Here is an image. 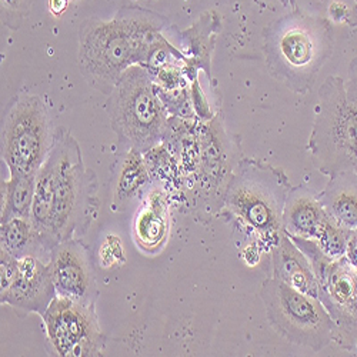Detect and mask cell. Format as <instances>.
I'll return each instance as SVG.
<instances>
[{
  "mask_svg": "<svg viewBox=\"0 0 357 357\" xmlns=\"http://www.w3.org/2000/svg\"><path fill=\"white\" fill-rule=\"evenodd\" d=\"M169 20L142 8H122L112 20L89 17L79 27L77 62L83 79L109 96L132 66L147 68L155 53L169 45Z\"/></svg>",
  "mask_w": 357,
  "mask_h": 357,
  "instance_id": "cell-2",
  "label": "cell"
},
{
  "mask_svg": "<svg viewBox=\"0 0 357 357\" xmlns=\"http://www.w3.org/2000/svg\"><path fill=\"white\" fill-rule=\"evenodd\" d=\"M346 96L351 105L357 107V57H354L349 66L347 80L344 82Z\"/></svg>",
  "mask_w": 357,
  "mask_h": 357,
  "instance_id": "cell-21",
  "label": "cell"
},
{
  "mask_svg": "<svg viewBox=\"0 0 357 357\" xmlns=\"http://www.w3.org/2000/svg\"><path fill=\"white\" fill-rule=\"evenodd\" d=\"M36 177L10 174L2 182V215L0 223L16 218H31L35 199Z\"/></svg>",
  "mask_w": 357,
  "mask_h": 357,
  "instance_id": "cell-19",
  "label": "cell"
},
{
  "mask_svg": "<svg viewBox=\"0 0 357 357\" xmlns=\"http://www.w3.org/2000/svg\"><path fill=\"white\" fill-rule=\"evenodd\" d=\"M319 280V299L331 314L333 342L357 350V272L343 257L332 261Z\"/></svg>",
  "mask_w": 357,
  "mask_h": 357,
  "instance_id": "cell-10",
  "label": "cell"
},
{
  "mask_svg": "<svg viewBox=\"0 0 357 357\" xmlns=\"http://www.w3.org/2000/svg\"><path fill=\"white\" fill-rule=\"evenodd\" d=\"M309 151L327 177L357 167V107L349 102L339 76H329L319 89Z\"/></svg>",
  "mask_w": 357,
  "mask_h": 357,
  "instance_id": "cell-6",
  "label": "cell"
},
{
  "mask_svg": "<svg viewBox=\"0 0 357 357\" xmlns=\"http://www.w3.org/2000/svg\"><path fill=\"white\" fill-rule=\"evenodd\" d=\"M49 267L57 296L96 305L99 289L95 264L91 250L82 239H69L56 245L49 255Z\"/></svg>",
  "mask_w": 357,
  "mask_h": 357,
  "instance_id": "cell-11",
  "label": "cell"
},
{
  "mask_svg": "<svg viewBox=\"0 0 357 357\" xmlns=\"http://www.w3.org/2000/svg\"><path fill=\"white\" fill-rule=\"evenodd\" d=\"M344 259L349 261V264L357 272V227L350 231L349 241L346 245Z\"/></svg>",
  "mask_w": 357,
  "mask_h": 357,
  "instance_id": "cell-22",
  "label": "cell"
},
{
  "mask_svg": "<svg viewBox=\"0 0 357 357\" xmlns=\"http://www.w3.org/2000/svg\"><path fill=\"white\" fill-rule=\"evenodd\" d=\"M167 229V209L163 195L155 192L149 195L135 218L133 233L136 243L146 252H156L165 243Z\"/></svg>",
  "mask_w": 357,
  "mask_h": 357,
  "instance_id": "cell-16",
  "label": "cell"
},
{
  "mask_svg": "<svg viewBox=\"0 0 357 357\" xmlns=\"http://www.w3.org/2000/svg\"><path fill=\"white\" fill-rule=\"evenodd\" d=\"M356 173H357V167H356Z\"/></svg>",
  "mask_w": 357,
  "mask_h": 357,
  "instance_id": "cell-27",
  "label": "cell"
},
{
  "mask_svg": "<svg viewBox=\"0 0 357 357\" xmlns=\"http://www.w3.org/2000/svg\"><path fill=\"white\" fill-rule=\"evenodd\" d=\"M266 317L273 331L296 346L320 351L333 342L335 324L319 297L269 278L259 290Z\"/></svg>",
  "mask_w": 357,
  "mask_h": 357,
  "instance_id": "cell-8",
  "label": "cell"
},
{
  "mask_svg": "<svg viewBox=\"0 0 357 357\" xmlns=\"http://www.w3.org/2000/svg\"><path fill=\"white\" fill-rule=\"evenodd\" d=\"M275 278L302 293L319 297V280L305 253L296 246L290 236L280 233L272 250Z\"/></svg>",
  "mask_w": 357,
  "mask_h": 357,
  "instance_id": "cell-14",
  "label": "cell"
},
{
  "mask_svg": "<svg viewBox=\"0 0 357 357\" xmlns=\"http://www.w3.org/2000/svg\"><path fill=\"white\" fill-rule=\"evenodd\" d=\"M31 9L32 0H0L2 24L10 31H17L31 15Z\"/></svg>",
  "mask_w": 357,
  "mask_h": 357,
  "instance_id": "cell-20",
  "label": "cell"
},
{
  "mask_svg": "<svg viewBox=\"0 0 357 357\" xmlns=\"http://www.w3.org/2000/svg\"><path fill=\"white\" fill-rule=\"evenodd\" d=\"M49 8L54 15H62L68 8V0H49Z\"/></svg>",
  "mask_w": 357,
  "mask_h": 357,
  "instance_id": "cell-24",
  "label": "cell"
},
{
  "mask_svg": "<svg viewBox=\"0 0 357 357\" xmlns=\"http://www.w3.org/2000/svg\"><path fill=\"white\" fill-rule=\"evenodd\" d=\"M291 190L286 173L260 159H243L225 190V206L257 234L278 242L284 203Z\"/></svg>",
  "mask_w": 357,
  "mask_h": 357,
  "instance_id": "cell-5",
  "label": "cell"
},
{
  "mask_svg": "<svg viewBox=\"0 0 357 357\" xmlns=\"http://www.w3.org/2000/svg\"><path fill=\"white\" fill-rule=\"evenodd\" d=\"M349 12L350 10H347V8L344 6V5H342V8H340V10H339V3H333L332 6H331V15L335 17V20H347V17H349Z\"/></svg>",
  "mask_w": 357,
  "mask_h": 357,
  "instance_id": "cell-23",
  "label": "cell"
},
{
  "mask_svg": "<svg viewBox=\"0 0 357 357\" xmlns=\"http://www.w3.org/2000/svg\"><path fill=\"white\" fill-rule=\"evenodd\" d=\"M99 182L87 169L73 135L54 132L50 153L36 176L31 220L46 250L65 241L82 239L99 215Z\"/></svg>",
  "mask_w": 357,
  "mask_h": 357,
  "instance_id": "cell-1",
  "label": "cell"
},
{
  "mask_svg": "<svg viewBox=\"0 0 357 357\" xmlns=\"http://www.w3.org/2000/svg\"><path fill=\"white\" fill-rule=\"evenodd\" d=\"M121 151L147 153L163 140L167 113L159 99L155 77L144 66L129 68L107 96L105 106Z\"/></svg>",
  "mask_w": 357,
  "mask_h": 357,
  "instance_id": "cell-4",
  "label": "cell"
},
{
  "mask_svg": "<svg viewBox=\"0 0 357 357\" xmlns=\"http://www.w3.org/2000/svg\"><path fill=\"white\" fill-rule=\"evenodd\" d=\"M142 155L135 149L119 153L114 190V206L119 211H123L149 182V173Z\"/></svg>",
  "mask_w": 357,
  "mask_h": 357,
  "instance_id": "cell-18",
  "label": "cell"
},
{
  "mask_svg": "<svg viewBox=\"0 0 357 357\" xmlns=\"http://www.w3.org/2000/svg\"><path fill=\"white\" fill-rule=\"evenodd\" d=\"M42 319L47 343L57 356H100L106 347V337L100 329L96 305L56 296Z\"/></svg>",
  "mask_w": 357,
  "mask_h": 357,
  "instance_id": "cell-9",
  "label": "cell"
},
{
  "mask_svg": "<svg viewBox=\"0 0 357 357\" xmlns=\"http://www.w3.org/2000/svg\"><path fill=\"white\" fill-rule=\"evenodd\" d=\"M346 23H349V26H351V27L357 26V0H356L354 6L351 8V10L349 12V17H347Z\"/></svg>",
  "mask_w": 357,
  "mask_h": 357,
  "instance_id": "cell-25",
  "label": "cell"
},
{
  "mask_svg": "<svg viewBox=\"0 0 357 357\" xmlns=\"http://www.w3.org/2000/svg\"><path fill=\"white\" fill-rule=\"evenodd\" d=\"M280 3H283L284 6H291V9H296V2L294 0H279Z\"/></svg>",
  "mask_w": 357,
  "mask_h": 357,
  "instance_id": "cell-26",
  "label": "cell"
},
{
  "mask_svg": "<svg viewBox=\"0 0 357 357\" xmlns=\"http://www.w3.org/2000/svg\"><path fill=\"white\" fill-rule=\"evenodd\" d=\"M329 215L319 200V195L307 186L291 188L284 203L282 227L291 237L317 241Z\"/></svg>",
  "mask_w": 357,
  "mask_h": 357,
  "instance_id": "cell-13",
  "label": "cell"
},
{
  "mask_svg": "<svg viewBox=\"0 0 357 357\" xmlns=\"http://www.w3.org/2000/svg\"><path fill=\"white\" fill-rule=\"evenodd\" d=\"M335 46L332 23L299 9L271 22L263 31V52L271 76L294 93L305 95Z\"/></svg>",
  "mask_w": 357,
  "mask_h": 357,
  "instance_id": "cell-3",
  "label": "cell"
},
{
  "mask_svg": "<svg viewBox=\"0 0 357 357\" xmlns=\"http://www.w3.org/2000/svg\"><path fill=\"white\" fill-rule=\"evenodd\" d=\"M0 248H2V252H6L16 259L27 256L43 259L45 255L47 257L50 255L31 218H16L0 223Z\"/></svg>",
  "mask_w": 357,
  "mask_h": 357,
  "instance_id": "cell-17",
  "label": "cell"
},
{
  "mask_svg": "<svg viewBox=\"0 0 357 357\" xmlns=\"http://www.w3.org/2000/svg\"><path fill=\"white\" fill-rule=\"evenodd\" d=\"M326 213L342 226L357 227V173L347 170L329 177V183L319 195Z\"/></svg>",
  "mask_w": 357,
  "mask_h": 357,
  "instance_id": "cell-15",
  "label": "cell"
},
{
  "mask_svg": "<svg viewBox=\"0 0 357 357\" xmlns=\"http://www.w3.org/2000/svg\"><path fill=\"white\" fill-rule=\"evenodd\" d=\"M56 289L49 263L36 256L19 259V272L12 286L0 293V303L10 306L17 316H43L54 299Z\"/></svg>",
  "mask_w": 357,
  "mask_h": 357,
  "instance_id": "cell-12",
  "label": "cell"
},
{
  "mask_svg": "<svg viewBox=\"0 0 357 357\" xmlns=\"http://www.w3.org/2000/svg\"><path fill=\"white\" fill-rule=\"evenodd\" d=\"M54 133L43 99L20 91L5 106L0 156L10 174L36 177L53 146Z\"/></svg>",
  "mask_w": 357,
  "mask_h": 357,
  "instance_id": "cell-7",
  "label": "cell"
}]
</instances>
